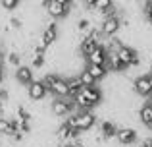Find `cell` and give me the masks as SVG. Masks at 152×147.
<instances>
[{"mask_svg":"<svg viewBox=\"0 0 152 147\" xmlns=\"http://www.w3.org/2000/svg\"><path fill=\"white\" fill-rule=\"evenodd\" d=\"M45 85L48 87L50 93L56 95V99H67L69 97V89H67V79L64 78H58L56 74H48L45 79Z\"/></svg>","mask_w":152,"mask_h":147,"instance_id":"6da1fadb","label":"cell"},{"mask_svg":"<svg viewBox=\"0 0 152 147\" xmlns=\"http://www.w3.org/2000/svg\"><path fill=\"white\" fill-rule=\"evenodd\" d=\"M42 8H46V12H48V16H52L54 19L58 18H64V16L69 12V2H66V0H48V2H41Z\"/></svg>","mask_w":152,"mask_h":147,"instance_id":"7a4b0ae2","label":"cell"},{"mask_svg":"<svg viewBox=\"0 0 152 147\" xmlns=\"http://www.w3.org/2000/svg\"><path fill=\"white\" fill-rule=\"evenodd\" d=\"M115 56L119 58V62H121L123 66H137L139 62H141V58H139V54H137V50H133L131 47H125L123 45L121 49L115 52Z\"/></svg>","mask_w":152,"mask_h":147,"instance_id":"3957f363","label":"cell"},{"mask_svg":"<svg viewBox=\"0 0 152 147\" xmlns=\"http://www.w3.org/2000/svg\"><path fill=\"white\" fill-rule=\"evenodd\" d=\"M87 64H91V66H106L108 64V49L100 45L91 56H87Z\"/></svg>","mask_w":152,"mask_h":147,"instance_id":"277c9868","label":"cell"},{"mask_svg":"<svg viewBox=\"0 0 152 147\" xmlns=\"http://www.w3.org/2000/svg\"><path fill=\"white\" fill-rule=\"evenodd\" d=\"M75 103H67L66 99H56L54 103H52V114L54 116H69V110L73 109Z\"/></svg>","mask_w":152,"mask_h":147,"instance_id":"5b68a950","label":"cell"},{"mask_svg":"<svg viewBox=\"0 0 152 147\" xmlns=\"http://www.w3.org/2000/svg\"><path fill=\"white\" fill-rule=\"evenodd\" d=\"M77 122H79V132H87V130H91L94 126V122H96V116H94L93 112H77Z\"/></svg>","mask_w":152,"mask_h":147,"instance_id":"8992f818","label":"cell"},{"mask_svg":"<svg viewBox=\"0 0 152 147\" xmlns=\"http://www.w3.org/2000/svg\"><path fill=\"white\" fill-rule=\"evenodd\" d=\"M46 91H48V87L45 85V81H33L29 85V97L33 99V101H42Z\"/></svg>","mask_w":152,"mask_h":147,"instance_id":"52a82bcc","label":"cell"},{"mask_svg":"<svg viewBox=\"0 0 152 147\" xmlns=\"http://www.w3.org/2000/svg\"><path fill=\"white\" fill-rule=\"evenodd\" d=\"M119 25H121L119 18H118V16H112V18H106L102 21L100 31H102L104 35H115V33H118V29H119Z\"/></svg>","mask_w":152,"mask_h":147,"instance_id":"ba28073f","label":"cell"},{"mask_svg":"<svg viewBox=\"0 0 152 147\" xmlns=\"http://www.w3.org/2000/svg\"><path fill=\"white\" fill-rule=\"evenodd\" d=\"M81 95L87 99V103H89L91 106H96L98 103H100V99H102V93H100L98 87H83Z\"/></svg>","mask_w":152,"mask_h":147,"instance_id":"9c48e42d","label":"cell"},{"mask_svg":"<svg viewBox=\"0 0 152 147\" xmlns=\"http://www.w3.org/2000/svg\"><path fill=\"white\" fill-rule=\"evenodd\" d=\"M133 87H135V93H139L141 97H148V95H152V87H150L146 75H141V78L135 79Z\"/></svg>","mask_w":152,"mask_h":147,"instance_id":"30bf717a","label":"cell"},{"mask_svg":"<svg viewBox=\"0 0 152 147\" xmlns=\"http://www.w3.org/2000/svg\"><path fill=\"white\" fill-rule=\"evenodd\" d=\"M115 137H118L119 143L129 145V143H133V141L137 140V132H135L133 128H119L118 134H115Z\"/></svg>","mask_w":152,"mask_h":147,"instance_id":"8fae6325","label":"cell"},{"mask_svg":"<svg viewBox=\"0 0 152 147\" xmlns=\"http://www.w3.org/2000/svg\"><path fill=\"white\" fill-rule=\"evenodd\" d=\"M15 79L19 83H23V85H31L33 83V70L29 66H19L15 70Z\"/></svg>","mask_w":152,"mask_h":147,"instance_id":"7c38bea8","label":"cell"},{"mask_svg":"<svg viewBox=\"0 0 152 147\" xmlns=\"http://www.w3.org/2000/svg\"><path fill=\"white\" fill-rule=\"evenodd\" d=\"M98 47H100V43H98V41H94V39H91V37H85L81 41V49H79V50H81L83 56H91Z\"/></svg>","mask_w":152,"mask_h":147,"instance_id":"4fadbf2b","label":"cell"},{"mask_svg":"<svg viewBox=\"0 0 152 147\" xmlns=\"http://www.w3.org/2000/svg\"><path fill=\"white\" fill-rule=\"evenodd\" d=\"M67 89H69V95H71L73 99L83 91V83H81V79H79V75H75V78H69V79H67Z\"/></svg>","mask_w":152,"mask_h":147,"instance_id":"5bb4252c","label":"cell"},{"mask_svg":"<svg viewBox=\"0 0 152 147\" xmlns=\"http://www.w3.org/2000/svg\"><path fill=\"white\" fill-rule=\"evenodd\" d=\"M139 118H141L142 124H146L148 128H152V105H150V103H146L145 106H141V110H139Z\"/></svg>","mask_w":152,"mask_h":147,"instance_id":"9a60e30c","label":"cell"},{"mask_svg":"<svg viewBox=\"0 0 152 147\" xmlns=\"http://www.w3.org/2000/svg\"><path fill=\"white\" fill-rule=\"evenodd\" d=\"M56 37H58V29H56V23H48V27L45 29V33H42V41H45V45L48 47L52 43L56 41Z\"/></svg>","mask_w":152,"mask_h":147,"instance_id":"2e32d148","label":"cell"},{"mask_svg":"<svg viewBox=\"0 0 152 147\" xmlns=\"http://www.w3.org/2000/svg\"><path fill=\"white\" fill-rule=\"evenodd\" d=\"M85 70H87V72H89L91 75H93L96 81H98V79H102L104 75H106V72H108L106 66H91V64H87V68H85Z\"/></svg>","mask_w":152,"mask_h":147,"instance_id":"e0dca14e","label":"cell"},{"mask_svg":"<svg viewBox=\"0 0 152 147\" xmlns=\"http://www.w3.org/2000/svg\"><path fill=\"white\" fill-rule=\"evenodd\" d=\"M102 134H104V137H115L118 128H115L114 122H102Z\"/></svg>","mask_w":152,"mask_h":147,"instance_id":"ac0fdd59","label":"cell"},{"mask_svg":"<svg viewBox=\"0 0 152 147\" xmlns=\"http://www.w3.org/2000/svg\"><path fill=\"white\" fill-rule=\"evenodd\" d=\"M79 79H81L83 87H94V83H96V79L93 78L87 70H83V72H79Z\"/></svg>","mask_w":152,"mask_h":147,"instance_id":"d6986e66","label":"cell"},{"mask_svg":"<svg viewBox=\"0 0 152 147\" xmlns=\"http://www.w3.org/2000/svg\"><path fill=\"white\" fill-rule=\"evenodd\" d=\"M108 62H110V70L112 72H121V70H125V66L119 62V58L115 56V54H110V56H108Z\"/></svg>","mask_w":152,"mask_h":147,"instance_id":"ffe728a7","label":"cell"},{"mask_svg":"<svg viewBox=\"0 0 152 147\" xmlns=\"http://www.w3.org/2000/svg\"><path fill=\"white\" fill-rule=\"evenodd\" d=\"M112 6H114V4H112L110 0H94L91 8H94V10H98V12H102V14H104V12H108Z\"/></svg>","mask_w":152,"mask_h":147,"instance_id":"44dd1931","label":"cell"},{"mask_svg":"<svg viewBox=\"0 0 152 147\" xmlns=\"http://www.w3.org/2000/svg\"><path fill=\"white\" fill-rule=\"evenodd\" d=\"M69 134H71L69 126H67L66 122H64V124H62V126L58 128V134H56V136H58L60 140H69Z\"/></svg>","mask_w":152,"mask_h":147,"instance_id":"7402d4cb","label":"cell"},{"mask_svg":"<svg viewBox=\"0 0 152 147\" xmlns=\"http://www.w3.org/2000/svg\"><path fill=\"white\" fill-rule=\"evenodd\" d=\"M33 66L35 68H41L42 64H45V54H37V52H33Z\"/></svg>","mask_w":152,"mask_h":147,"instance_id":"603a6c76","label":"cell"},{"mask_svg":"<svg viewBox=\"0 0 152 147\" xmlns=\"http://www.w3.org/2000/svg\"><path fill=\"white\" fill-rule=\"evenodd\" d=\"M0 6H2L4 10H14V8H18V0H2Z\"/></svg>","mask_w":152,"mask_h":147,"instance_id":"cb8c5ba5","label":"cell"},{"mask_svg":"<svg viewBox=\"0 0 152 147\" xmlns=\"http://www.w3.org/2000/svg\"><path fill=\"white\" fill-rule=\"evenodd\" d=\"M8 62H10L12 66H15V70L19 68V54L18 52H12L10 56H8Z\"/></svg>","mask_w":152,"mask_h":147,"instance_id":"d4e9b609","label":"cell"},{"mask_svg":"<svg viewBox=\"0 0 152 147\" xmlns=\"http://www.w3.org/2000/svg\"><path fill=\"white\" fill-rule=\"evenodd\" d=\"M89 25H91V21H89L87 18H83V19H79V21H77L79 31H87V29H89Z\"/></svg>","mask_w":152,"mask_h":147,"instance_id":"484cf974","label":"cell"},{"mask_svg":"<svg viewBox=\"0 0 152 147\" xmlns=\"http://www.w3.org/2000/svg\"><path fill=\"white\" fill-rule=\"evenodd\" d=\"M10 25H12V27H15V29H19V27H21V19L12 18V19H10Z\"/></svg>","mask_w":152,"mask_h":147,"instance_id":"4316f807","label":"cell"},{"mask_svg":"<svg viewBox=\"0 0 152 147\" xmlns=\"http://www.w3.org/2000/svg\"><path fill=\"white\" fill-rule=\"evenodd\" d=\"M145 14H146V18H148V16H152V0L145 4Z\"/></svg>","mask_w":152,"mask_h":147,"instance_id":"83f0119b","label":"cell"},{"mask_svg":"<svg viewBox=\"0 0 152 147\" xmlns=\"http://www.w3.org/2000/svg\"><path fill=\"white\" fill-rule=\"evenodd\" d=\"M2 79H4V70H2V66H0V83H2Z\"/></svg>","mask_w":152,"mask_h":147,"instance_id":"f1b7e54d","label":"cell"},{"mask_svg":"<svg viewBox=\"0 0 152 147\" xmlns=\"http://www.w3.org/2000/svg\"><path fill=\"white\" fill-rule=\"evenodd\" d=\"M146 78H148V83H150V87H152V72H150L148 75H146Z\"/></svg>","mask_w":152,"mask_h":147,"instance_id":"f546056e","label":"cell"},{"mask_svg":"<svg viewBox=\"0 0 152 147\" xmlns=\"http://www.w3.org/2000/svg\"><path fill=\"white\" fill-rule=\"evenodd\" d=\"M142 147H152V141H146V143L142 145Z\"/></svg>","mask_w":152,"mask_h":147,"instance_id":"4dcf8cb0","label":"cell"},{"mask_svg":"<svg viewBox=\"0 0 152 147\" xmlns=\"http://www.w3.org/2000/svg\"><path fill=\"white\" fill-rule=\"evenodd\" d=\"M60 147H73L71 143H64V145H60Z\"/></svg>","mask_w":152,"mask_h":147,"instance_id":"1f68e13d","label":"cell"}]
</instances>
